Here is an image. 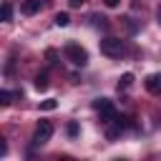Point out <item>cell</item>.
<instances>
[{
	"mask_svg": "<svg viewBox=\"0 0 161 161\" xmlns=\"http://www.w3.org/2000/svg\"><path fill=\"white\" fill-rule=\"evenodd\" d=\"M93 108L101 113V123H113L116 116H118V113H116V106H113L108 98H96V101H93Z\"/></svg>",
	"mask_w": 161,
	"mask_h": 161,
	"instance_id": "obj_3",
	"label": "cell"
},
{
	"mask_svg": "<svg viewBox=\"0 0 161 161\" xmlns=\"http://www.w3.org/2000/svg\"><path fill=\"white\" fill-rule=\"evenodd\" d=\"M146 91L148 93H161V73H151L146 78Z\"/></svg>",
	"mask_w": 161,
	"mask_h": 161,
	"instance_id": "obj_6",
	"label": "cell"
},
{
	"mask_svg": "<svg viewBox=\"0 0 161 161\" xmlns=\"http://www.w3.org/2000/svg\"><path fill=\"white\" fill-rule=\"evenodd\" d=\"M83 3H86V0H70V5H73V8H80Z\"/></svg>",
	"mask_w": 161,
	"mask_h": 161,
	"instance_id": "obj_17",
	"label": "cell"
},
{
	"mask_svg": "<svg viewBox=\"0 0 161 161\" xmlns=\"http://www.w3.org/2000/svg\"><path fill=\"white\" fill-rule=\"evenodd\" d=\"M91 20H93V25H98V28H106V25H108V23H106L108 18H103V15H93Z\"/></svg>",
	"mask_w": 161,
	"mask_h": 161,
	"instance_id": "obj_13",
	"label": "cell"
},
{
	"mask_svg": "<svg viewBox=\"0 0 161 161\" xmlns=\"http://www.w3.org/2000/svg\"><path fill=\"white\" fill-rule=\"evenodd\" d=\"M40 8H43V0H23L20 13L23 15H35V13H40Z\"/></svg>",
	"mask_w": 161,
	"mask_h": 161,
	"instance_id": "obj_5",
	"label": "cell"
},
{
	"mask_svg": "<svg viewBox=\"0 0 161 161\" xmlns=\"http://www.w3.org/2000/svg\"><path fill=\"white\" fill-rule=\"evenodd\" d=\"M68 136H78V123H68Z\"/></svg>",
	"mask_w": 161,
	"mask_h": 161,
	"instance_id": "obj_14",
	"label": "cell"
},
{
	"mask_svg": "<svg viewBox=\"0 0 161 161\" xmlns=\"http://www.w3.org/2000/svg\"><path fill=\"white\" fill-rule=\"evenodd\" d=\"M156 20H158V23H161V8H158V10H156Z\"/></svg>",
	"mask_w": 161,
	"mask_h": 161,
	"instance_id": "obj_18",
	"label": "cell"
},
{
	"mask_svg": "<svg viewBox=\"0 0 161 161\" xmlns=\"http://www.w3.org/2000/svg\"><path fill=\"white\" fill-rule=\"evenodd\" d=\"M13 96H15V93H10V91H0V103H3V106H10V103H13Z\"/></svg>",
	"mask_w": 161,
	"mask_h": 161,
	"instance_id": "obj_11",
	"label": "cell"
},
{
	"mask_svg": "<svg viewBox=\"0 0 161 161\" xmlns=\"http://www.w3.org/2000/svg\"><path fill=\"white\" fill-rule=\"evenodd\" d=\"M35 88H38V91H45V88H48V75H45V73L35 75Z\"/></svg>",
	"mask_w": 161,
	"mask_h": 161,
	"instance_id": "obj_10",
	"label": "cell"
},
{
	"mask_svg": "<svg viewBox=\"0 0 161 161\" xmlns=\"http://www.w3.org/2000/svg\"><path fill=\"white\" fill-rule=\"evenodd\" d=\"M131 83H133V73H123L121 80H118V91H126Z\"/></svg>",
	"mask_w": 161,
	"mask_h": 161,
	"instance_id": "obj_8",
	"label": "cell"
},
{
	"mask_svg": "<svg viewBox=\"0 0 161 161\" xmlns=\"http://www.w3.org/2000/svg\"><path fill=\"white\" fill-rule=\"evenodd\" d=\"M5 153H8V143L0 138V156H5Z\"/></svg>",
	"mask_w": 161,
	"mask_h": 161,
	"instance_id": "obj_15",
	"label": "cell"
},
{
	"mask_svg": "<svg viewBox=\"0 0 161 161\" xmlns=\"http://www.w3.org/2000/svg\"><path fill=\"white\" fill-rule=\"evenodd\" d=\"M63 55L73 63V65H86L88 63V53H86V48H80L78 43H65V48H63Z\"/></svg>",
	"mask_w": 161,
	"mask_h": 161,
	"instance_id": "obj_2",
	"label": "cell"
},
{
	"mask_svg": "<svg viewBox=\"0 0 161 161\" xmlns=\"http://www.w3.org/2000/svg\"><path fill=\"white\" fill-rule=\"evenodd\" d=\"M101 53L108 58H121L126 53V43L121 38H103L101 40Z\"/></svg>",
	"mask_w": 161,
	"mask_h": 161,
	"instance_id": "obj_1",
	"label": "cell"
},
{
	"mask_svg": "<svg viewBox=\"0 0 161 161\" xmlns=\"http://www.w3.org/2000/svg\"><path fill=\"white\" fill-rule=\"evenodd\" d=\"M68 23H70V15H68V13H58V15H55V25H58V28H65Z\"/></svg>",
	"mask_w": 161,
	"mask_h": 161,
	"instance_id": "obj_9",
	"label": "cell"
},
{
	"mask_svg": "<svg viewBox=\"0 0 161 161\" xmlns=\"http://www.w3.org/2000/svg\"><path fill=\"white\" fill-rule=\"evenodd\" d=\"M103 3H106V8H118L121 0H103Z\"/></svg>",
	"mask_w": 161,
	"mask_h": 161,
	"instance_id": "obj_16",
	"label": "cell"
},
{
	"mask_svg": "<svg viewBox=\"0 0 161 161\" xmlns=\"http://www.w3.org/2000/svg\"><path fill=\"white\" fill-rule=\"evenodd\" d=\"M0 18H3V23H10V20H13V3H3Z\"/></svg>",
	"mask_w": 161,
	"mask_h": 161,
	"instance_id": "obj_7",
	"label": "cell"
},
{
	"mask_svg": "<svg viewBox=\"0 0 161 161\" xmlns=\"http://www.w3.org/2000/svg\"><path fill=\"white\" fill-rule=\"evenodd\" d=\"M50 136H53V123H50V121H40L38 128H35V133H33V146H43V143H48Z\"/></svg>",
	"mask_w": 161,
	"mask_h": 161,
	"instance_id": "obj_4",
	"label": "cell"
},
{
	"mask_svg": "<svg viewBox=\"0 0 161 161\" xmlns=\"http://www.w3.org/2000/svg\"><path fill=\"white\" fill-rule=\"evenodd\" d=\"M55 106H58V101H55V98H48V101L40 103V111H53Z\"/></svg>",
	"mask_w": 161,
	"mask_h": 161,
	"instance_id": "obj_12",
	"label": "cell"
}]
</instances>
